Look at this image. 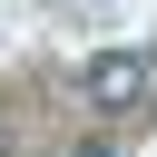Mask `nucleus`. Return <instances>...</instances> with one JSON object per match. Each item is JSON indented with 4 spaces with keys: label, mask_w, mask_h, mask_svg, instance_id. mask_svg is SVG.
<instances>
[{
    "label": "nucleus",
    "mask_w": 157,
    "mask_h": 157,
    "mask_svg": "<svg viewBox=\"0 0 157 157\" xmlns=\"http://www.w3.org/2000/svg\"><path fill=\"white\" fill-rule=\"evenodd\" d=\"M78 98H88L98 118H128V108H147V59H137V49H98V59L78 69Z\"/></svg>",
    "instance_id": "1"
}]
</instances>
